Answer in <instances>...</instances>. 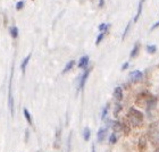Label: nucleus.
Masks as SVG:
<instances>
[{
	"instance_id": "nucleus-7",
	"label": "nucleus",
	"mask_w": 159,
	"mask_h": 152,
	"mask_svg": "<svg viewBox=\"0 0 159 152\" xmlns=\"http://www.w3.org/2000/svg\"><path fill=\"white\" fill-rule=\"evenodd\" d=\"M114 96H115V99H116L117 101H120V100L123 99V90H122V87L117 86L116 89L114 90Z\"/></svg>"
},
{
	"instance_id": "nucleus-22",
	"label": "nucleus",
	"mask_w": 159,
	"mask_h": 152,
	"mask_svg": "<svg viewBox=\"0 0 159 152\" xmlns=\"http://www.w3.org/2000/svg\"><path fill=\"white\" fill-rule=\"evenodd\" d=\"M116 141H117V135L115 134V133H113L109 139V142L111 143V144H114V143H116Z\"/></svg>"
},
{
	"instance_id": "nucleus-28",
	"label": "nucleus",
	"mask_w": 159,
	"mask_h": 152,
	"mask_svg": "<svg viewBox=\"0 0 159 152\" xmlns=\"http://www.w3.org/2000/svg\"><path fill=\"white\" fill-rule=\"evenodd\" d=\"M103 6V0H100V2H99V7H102Z\"/></svg>"
},
{
	"instance_id": "nucleus-11",
	"label": "nucleus",
	"mask_w": 159,
	"mask_h": 152,
	"mask_svg": "<svg viewBox=\"0 0 159 152\" xmlns=\"http://www.w3.org/2000/svg\"><path fill=\"white\" fill-rule=\"evenodd\" d=\"M143 2H144V0H141L139 2V7H138V11H136V15L134 17V22H138L139 20V17L142 13V6H143Z\"/></svg>"
},
{
	"instance_id": "nucleus-8",
	"label": "nucleus",
	"mask_w": 159,
	"mask_h": 152,
	"mask_svg": "<svg viewBox=\"0 0 159 152\" xmlns=\"http://www.w3.org/2000/svg\"><path fill=\"white\" fill-rule=\"evenodd\" d=\"M88 64H89V57L83 56L79 61V68H86Z\"/></svg>"
},
{
	"instance_id": "nucleus-17",
	"label": "nucleus",
	"mask_w": 159,
	"mask_h": 152,
	"mask_svg": "<svg viewBox=\"0 0 159 152\" xmlns=\"http://www.w3.org/2000/svg\"><path fill=\"white\" fill-rule=\"evenodd\" d=\"M10 35L14 38V39H16L18 37V29L16 26H13L10 27Z\"/></svg>"
},
{
	"instance_id": "nucleus-30",
	"label": "nucleus",
	"mask_w": 159,
	"mask_h": 152,
	"mask_svg": "<svg viewBox=\"0 0 159 152\" xmlns=\"http://www.w3.org/2000/svg\"><path fill=\"white\" fill-rule=\"evenodd\" d=\"M155 152H159V145L156 148V150H155Z\"/></svg>"
},
{
	"instance_id": "nucleus-25",
	"label": "nucleus",
	"mask_w": 159,
	"mask_h": 152,
	"mask_svg": "<svg viewBox=\"0 0 159 152\" xmlns=\"http://www.w3.org/2000/svg\"><path fill=\"white\" fill-rule=\"evenodd\" d=\"M129 26H131V22H129V23L127 24V26L125 27V31H124V33H123V39H125L126 34H127V32H129Z\"/></svg>"
},
{
	"instance_id": "nucleus-4",
	"label": "nucleus",
	"mask_w": 159,
	"mask_h": 152,
	"mask_svg": "<svg viewBox=\"0 0 159 152\" xmlns=\"http://www.w3.org/2000/svg\"><path fill=\"white\" fill-rule=\"evenodd\" d=\"M143 74L140 72V70H134V72H132V73L129 74V77H131V81L132 82H138V81H140V79L142 78Z\"/></svg>"
},
{
	"instance_id": "nucleus-24",
	"label": "nucleus",
	"mask_w": 159,
	"mask_h": 152,
	"mask_svg": "<svg viewBox=\"0 0 159 152\" xmlns=\"http://www.w3.org/2000/svg\"><path fill=\"white\" fill-rule=\"evenodd\" d=\"M108 108H109V107H108V105H107V106L105 107V108H103L102 115H101V118H102V119H105V117L107 116V113H108Z\"/></svg>"
},
{
	"instance_id": "nucleus-9",
	"label": "nucleus",
	"mask_w": 159,
	"mask_h": 152,
	"mask_svg": "<svg viewBox=\"0 0 159 152\" xmlns=\"http://www.w3.org/2000/svg\"><path fill=\"white\" fill-rule=\"evenodd\" d=\"M9 109L11 115H14V103H13V96H11V78L9 81Z\"/></svg>"
},
{
	"instance_id": "nucleus-10",
	"label": "nucleus",
	"mask_w": 159,
	"mask_h": 152,
	"mask_svg": "<svg viewBox=\"0 0 159 152\" xmlns=\"http://www.w3.org/2000/svg\"><path fill=\"white\" fill-rule=\"evenodd\" d=\"M146 148H147V141L144 137H140L139 140V150L140 152H144L146 151Z\"/></svg>"
},
{
	"instance_id": "nucleus-3",
	"label": "nucleus",
	"mask_w": 159,
	"mask_h": 152,
	"mask_svg": "<svg viewBox=\"0 0 159 152\" xmlns=\"http://www.w3.org/2000/svg\"><path fill=\"white\" fill-rule=\"evenodd\" d=\"M150 141L152 144L159 145V122L152 123L149 127V132H148Z\"/></svg>"
},
{
	"instance_id": "nucleus-21",
	"label": "nucleus",
	"mask_w": 159,
	"mask_h": 152,
	"mask_svg": "<svg viewBox=\"0 0 159 152\" xmlns=\"http://www.w3.org/2000/svg\"><path fill=\"white\" fill-rule=\"evenodd\" d=\"M156 50H157V48H156V46H148L147 47V51L149 53H155L156 52Z\"/></svg>"
},
{
	"instance_id": "nucleus-14",
	"label": "nucleus",
	"mask_w": 159,
	"mask_h": 152,
	"mask_svg": "<svg viewBox=\"0 0 159 152\" xmlns=\"http://www.w3.org/2000/svg\"><path fill=\"white\" fill-rule=\"evenodd\" d=\"M90 135H91L90 128H89V127H85V128H84V131H83V139L85 140V141H89V140H90Z\"/></svg>"
},
{
	"instance_id": "nucleus-16",
	"label": "nucleus",
	"mask_w": 159,
	"mask_h": 152,
	"mask_svg": "<svg viewBox=\"0 0 159 152\" xmlns=\"http://www.w3.org/2000/svg\"><path fill=\"white\" fill-rule=\"evenodd\" d=\"M23 113H24V116H25V118H26L27 123H29V124H31V125H32V117H31L30 113H29V110H27L26 108H24Z\"/></svg>"
},
{
	"instance_id": "nucleus-29",
	"label": "nucleus",
	"mask_w": 159,
	"mask_h": 152,
	"mask_svg": "<svg viewBox=\"0 0 159 152\" xmlns=\"http://www.w3.org/2000/svg\"><path fill=\"white\" fill-rule=\"evenodd\" d=\"M91 152H96L94 151V144H92V146H91Z\"/></svg>"
},
{
	"instance_id": "nucleus-1",
	"label": "nucleus",
	"mask_w": 159,
	"mask_h": 152,
	"mask_svg": "<svg viewBox=\"0 0 159 152\" xmlns=\"http://www.w3.org/2000/svg\"><path fill=\"white\" fill-rule=\"evenodd\" d=\"M127 118H129V125L133 126V127H138L142 124L143 122V115L141 111L134 109V108H131L129 110V114H127Z\"/></svg>"
},
{
	"instance_id": "nucleus-26",
	"label": "nucleus",
	"mask_w": 159,
	"mask_h": 152,
	"mask_svg": "<svg viewBox=\"0 0 159 152\" xmlns=\"http://www.w3.org/2000/svg\"><path fill=\"white\" fill-rule=\"evenodd\" d=\"M159 26V20H158V22H157V23L156 24H155V25H153V26L152 27H151V31H153V30H156V29H157V27H158Z\"/></svg>"
},
{
	"instance_id": "nucleus-12",
	"label": "nucleus",
	"mask_w": 159,
	"mask_h": 152,
	"mask_svg": "<svg viewBox=\"0 0 159 152\" xmlns=\"http://www.w3.org/2000/svg\"><path fill=\"white\" fill-rule=\"evenodd\" d=\"M139 50H140V43L136 42L134 48H133L132 51H131V58H135V57L138 56V53H139Z\"/></svg>"
},
{
	"instance_id": "nucleus-15",
	"label": "nucleus",
	"mask_w": 159,
	"mask_h": 152,
	"mask_svg": "<svg viewBox=\"0 0 159 152\" xmlns=\"http://www.w3.org/2000/svg\"><path fill=\"white\" fill-rule=\"evenodd\" d=\"M74 65H75V61H74V60H70V63H68L66 66H65V68H64V70H63V73H67L68 70H70L72 68H73Z\"/></svg>"
},
{
	"instance_id": "nucleus-2",
	"label": "nucleus",
	"mask_w": 159,
	"mask_h": 152,
	"mask_svg": "<svg viewBox=\"0 0 159 152\" xmlns=\"http://www.w3.org/2000/svg\"><path fill=\"white\" fill-rule=\"evenodd\" d=\"M155 103H156V99L147 92L141 93V94L138 96V99H136V105L147 107L148 110H149L150 108H152V107L155 106Z\"/></svg>"
},
{
	"instance_id": "nucleus-13",
	"label": "nucleus",
	"mask_w": 159,
	"mask_h": 152,
	"mask_svg": "<svg viewBox=\"0 0 159 152\" xmlns=\"http://www.w3.org/2000/svg\"><path fill=\"white\" fill-rule=\"evenodd\" d=\"M31 59V55H29L27 57H25L23 60V63H22V65H20V68H22V72L23 73H25V70H26V66H27V64H29V61H30Z\"/></svg>"
},
{
	"instance_id": "nucleus-6",
	"label": "nucleus",
	"mask_w": 159,
	"mask_h": 152,
	"mask_svg": "<svg viewBox=\"0 0 159 152\" xmlns=\"http://www.w3.org/2000/svg\"><path fill=\"white\" fill-rule=\"evenodd\" d=\"M107 135V128H100L98 131V134H97V139H98V142H102L105 137Z\"/></svg>"
},
{
	"instance_id": "nucleus-18",
	"label": "nucleus",
	"mask_w": 159,
	"mask_h": 152,
	"mask_svg": "<svg viewBox=\"0 0 159 152\" xmlns=\"http://www.w3.org/2000/svg\"><path fill=\"white\" fill-rule=\"evenodd\" d=\"M60 129L57 131V134H56V140H55V148H58V144H60Z\"/></svg>"
},
{
	"instance_id": "nucleus-19",
	"label": "nucleus",
	"mask_w": 159,
	"mask_h": 152,
	"mask_svg": "<svg viewBox=\"0 0 159 152\" xmlns=\"http://www.w3.org/2000/svg\"><path fill=\"white\" fill-rule=\"evenodd\" d=\"M109 26H110L109 24L102 23V24H100V25H99V30L101 31V32H106V31L108 30V27H109Z\"/></svg>"
},
{
	"instance_id": "nucleus-5",
	"label": "nucleus",
	"mask_w": 159,
	"mask_h": 152,
	"mask_svg": "<svg viewBox=\"0 0 159 152\" xmlns=\"http://www.w3.org/2000/svg\"><path fill=\"white\" fill-rule=\"evenodd\" d=\"M90 70H91V69H86V72H84V74H83L82 77H81V81H80V85H79V89L80 90H82L83 87H84V85H85L86 79H88V77H89Z\"/></svg>"
},
{
	"instance_id": "nucleus-27",
	"label": "nucleus",
	"mask_w": 159,
	"mask_h": 152,
	"mask_svg": "<svg viewBox=\"0 0 159 152\" xmlns=\"http://www.w3.org/2000/svg\"><path fill=\"white\" fill-rule=\"evenodd\" d=\"M127 67H129V63H125V64H124V65H123V66H122V69H123V70L126 69Z\"/></svg>"
},
{
	"instance_id": "nucleus-20",
	"label": "nucleus",
	"mask_w": 159,
	"mask_h": 152,
	"mask_svg": "<svg viewBox=\"0 0 159 152\" xmlns=\"http://www.w3.org/2000/svg\"><path fill=\"white\" fill-rule=\"evenodd\" d=\"M105 38V32H101V33L98 35V38H97V40H96V44L98 46V44H100V42L102 41V39Z\"/></svg>"
},
{
	"instance_id": "nucleus-23",
	"label": "nucleus",
	"mask_w": 159,
	"mask_h": 152,
	"mask_svg": "<svg viewBox=\"0 0 159 152\" xmlns=\"http://www.w3.org/2000/svg\"><path fill=\"white\" fill-rule=\"evenodd\" d=\"M24 7V1H18V2L16 3V9L17 10H22Z\"/></svg>"
}]
</instances>
